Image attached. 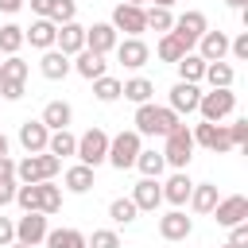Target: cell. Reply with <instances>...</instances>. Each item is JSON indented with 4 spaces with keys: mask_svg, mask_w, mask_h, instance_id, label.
<instances>
[{
    "mask_svg": "<svg viewBox=\"0 0 248 248\" xmlns=\"http://www.w3.org/2000/svg\"><path fill=\"white\" fill-rule=\"evenodd\" d=\"M136 128V136H167L174 124H178V112H170L167 105H155V101H147V105H136V120H132Z\"/></svg>",
    "mask_w": 248,
    "mask_h": 248,
    "instance_id": "6da1fadb",
    "label": "cell"
},
{
    "mask_svg": "<svg viewBox=\"0 0 248 248\" xmlns=\"http://www.w3.org/2000/svg\"><path fill=\"white\" fill-rule=\"evenodd\" d=\"M62 170V159H54L50 151H39V155H27L16 163V182L19 186H31V182H54V174Z\"/></svg>",
    "mask_w": 248,
    "mask_h": 248,
    "instance_id": "7a4b0ae2",
    "label": "cell"
},
{
    "mask_svg": "<svg viewBox=\"0 0 248 248\" xmlns=\"http://www.w3.org/2000/svg\"><path fill=\"white\" fill-rule=\"evenodd\" d=\"M163 140H167V143H163V159H167V167L186 170V167H190V159H194V136H190V128L178 120Z\"/></svg>",
    "mask_w": 248,
    "mask_h": 248,
    "instance_id": "3957f363",
    "label": "cell"
},
{
    "mask_svg": "<svg viewBox=\"0 0 248 248\" xmlns=\"http://www.w3.org/2000/svg\"><path fill=\"white\" fill-rule=\"evenodd\" d=\"M143 151V143H140V136L136 132H116V136H108V155H105V163H112L116 170H128V167H136V155Z\"/></svg>",
    "mask_w": 248,
    "mask_h": 248,
    "instance_id": "277c9868",
    "label": "cell"
},
{
    "mask_svg": "<svg viewBox=\"0 0 248 248\" xmlns=\"http://www.w3.org/2000/svg\"><path fill=\"white\" fill-rule=\"evenodd\" d=\"M74 155L85 163V167H101L105 163V155H108V132L105 128H89V132H81L78 136V147H74Z\"/></svg>",
    "mask_w": 248,
    "mask_h": 248,
    "instance_id": "5b68a950",
    "label": "cell"
},
{
    "mask_svg": "<svg viewBox=\"0 0 248 248\" xmlns=\"http://www.w3.org/2000/svg\"><path fill=\"white\" fill-rule=\"evenodd\" d=\"M198 112H202V120L221 124L225 116H232V112H236V93H232V89H213V93H202Z\"/></svg>",
    "mask_w": 248,
    "mask_h": 248,
    "instance_id": "8992f818",
    "label": "cell"
},
{
    "mask_svg": "<svg viewBox=\"0 0 248 248\" xmlns=\"http://www.w3.org/2000/svg\"><path fill=\"white\" fill-rule=\"evenodd\" d=\"M190 136H194V147H205V151H213V155L232 151V140H229V128H225V124H209V120H202V124L190 128Z\"/></svg>",
    "mask_w": 248,
    "mask_h": 248,
    "instance_id": "52a82bcc",
    "label": "cell"
},
{
    "mask_svg": "<svg viewBox=\"0 0 248 248\" xmlns=\"http://www.w3.org/2000/svg\"><path fill=\"white\" fill-rule=\"evenodd\" d=\"M108 23H112V31H116V35L124 31L128 39H140V35L147 31L143 8H136V4H116V8H112V19H108Z\"/></svg>",
    "mask_w": 248,
    "mask_h": 248,
    "instance_id": "ba28073f",
    "label": "cell"
},
{
    "mask_svg": "<svg viewBox=\"0 0 248 248\" xmlns=\"http://www.w3.org/2000/svg\"><path fill=\"white\" fill-rule=\"evenodd\" d=\"M213 221H217L221 229H232V225L248 221V198H244V194L217 198V205H213Z\"/></svg>",
    "mask_w": 248,
    "mask_h": 248,
    "instance_id": "9c48e42d",
    "label": "cell"
},
{
    "mask_svg": "<svg viewBox=\"0 0 248 248\" xmlns=\"http://www.w3.org/2000/svg\"><path fill=\"white\" fill-rule=\"evenodd\" d=\"M205 31H209V23H205V16H202V12H182V16L174 19V27H170V35H174L186 50H190Z\"/></svg>",
    "mask_w": 248,
    "mask_h": 248,
    "instance_id": "30bf717a",
    "label": "cell"
},
{
    "mask_svg": "<svg viewBox=\"0 0 248 248\" xmlns=\"http://www.w3.org/2000/svg\"><path fill=\"white\" fill-rule=\"evenodd\" d=\"M46 213H23L19 221H16V244H27V248H35V244H43L46 240Z\"/></svg>",
    "mask_w": 248,
    "mask_h": 248,
    "instance_id": "8fae6325",
    "label": "cell"
},
{
    "mask_svg": "<svg viewBox=\"0 0 248 248\" xmlns=\"http://www.w3.org/2000/svg\"><path fill=\"white\" fill-rule=\"evenodd\" d=\"M132 202H136L140 213H155V209L163 205V186H159V178H140V182L132 186Z\"/></svg>",
    "mask_w": 248,
    "mask_h": 248,
    "instance_id": "7c38bea8",
    "label": "cell"
},
{
    "mask_svg": "<svg viewBox=\"0 0 248 248\" xmlns=\"http://www.w3.org/2000/svg\"><path fill=\"white\" fill-rule=\"evenodd\" d=\"M54 50H62L66 58H74L78 50H85V27H81L78 19L62 23V27H58V35H54Z\"/></svg>",
    "mask_w": 248,
    "mask_h": 248,
    "instance_id": "4fadbf2b",
    "label": "cell"
},
{
    "mask_svg": "<svg viewBox=\"0 0 248 248\" xmlns=\"http://www.w3.org/2000/svg\"><path fill=\"white\" fill-rule=\"evenodd\" d=\"M190 232H194V221H190L182 209H170V213L159 217V236H163V240L174 244V240H186Z\"/></svg>",
    "mask_w": 248,
    "mask_h": 248,
    "instance_id": "5bb4252c",
    "label": "cell"
},
{
    "mask_svg": "<svg viewBox=\"0 0 248 248\" xmlns=\"http://www.w3.org/2000/svg\"><path fill=\"white\" fill-rule=\"evenodd\" d=\"M147 58H151V46H147L143 39H120V43H116V62H124L128 70L147 66Z\"/></svg>",
    "mask_w": 248,
    "mask_h": 248,
    "instance_id": "9a60e30c",
    "label": "cell"
},
{
    "mask_svg": "<svg viewBox=\"0 0 248 248\" xmlns=\"http://www.w3.org/2000/svg\"><path fill=\"white\" fill-rule=\"evenodd\" d=\"M116 31H112V23H93V27H85V50H93V54H108V50H116Z\"/></svg>",
    "mask_w": 248,
    "mask_h": 248,
    "instance_id": "2e32d148",
    "label": "cell"
},
{
    "mask_svg": "<svg viewBox=\"0 0 248 248\" xmlns=\"http://www.w3.org/2000/svg\"><path fill=\"white\" fill-rule=\"evenodd\" d=\"M225 54H229V35L225 31H205L198 39V58L202 62H225Z\"/></svg>",
    "mask_w": 248,
    "mask_h": 248,
    "instance_id": "e0dca14e",
    "label": "cell"
},
{
    "mask_svg": "<svg viewBox=\"0 0 248 248\" xmlns=\"http://www.w3.org/2000/svg\"><path fill=\"white\" fill-rule=\"evenodd\" d=\"M198 101H202V89L190 85V81H178V85L170 89V105H167V108L182 116V112H198Z\"/></svg>",
    "mask_w": 248,
    "mask_h": 248,
    "instance_id": "ac0fdd59",
    "label": "cell"
},
{
    "mask_svg": "<svg viewBox=\"0 0 248 248\" xmlns=\"http://www.w3.org/2000/svg\"><path fill=\"white\" fill-rule=\"evenodd\" d=\"M46 140H50V132L43 128V120H23V124H19V143H23L27 155L46 151Z\"/></svg>",
    "mask_w": 248,
    "mask_h": 248,
    "instance_id": "d6986e66",
    "label": "cell"
},
{
    "mask_svg": "<svg viewBox=\"0 0 248 248\" xmlns=\"http://www.w3.org/2000/svg\"><path fill=\"white\" fill-rule=\"evenodd\" d=\"M190 190H194L190 174H186V170H174V174L163 182V202H170V205L178 209V205H186V202H190Z\"/></svg>",
    "mask_w": 248,
    "mask_h": 248,
    "instance_id": "ffe728a7",
    "label": "cell"
},
{
    "mask_svg": "<svg viewBox=\"0 0 248 248\" xmlns=\"http://www.w3.org/2000/svg\"><path fill=\"white\" fill-rule=\"evenodd\" d=\"M39 70H43V78H46V81H62V78L74 70V62H70L62 50H54V46H50V50H43V58H39Z\"/></svg>",
    "mask_w": 248,
    "mask_h": 248,
    "instance_id": "44dd1931",
    "label": "cell"
},
{
    "mask_svg": "<svg viewBox=\"0 0 248 248\" xmlns=\"http://www.w3.org/2000/svg\"><path fill=\"white\" fill-rule=\"evenodd\" d=\"M70 62H74V70H78L85 81H97V78H105V70H108L105 54H93V50H78Z\"/></svg>",
    "mask_w": 248,
    "mask_h": 248,
    "instance_id": "7402d4cb",
    "label": "cell"
},
{
    "mask_svg": "<svg viewBox=\"0 0 248 248\" xmlns=\"http://www.w3.org/2000/svg\"><path fill=\"white\" fill-rule=\"evenodd\" d=\"M54 35H58V27L50 19H35L31 27H23V43H31L35 50H50L54 46Z\"/></svg>",
    "mask_w": 248,
    "mask_h": 248,
    "instance_id": "603a6c76",
    "label": "cell"
},
{
    "mask_svg": "<svg viewBox=\"0 0 248 248\" xmlns=\"http://www.w3.org/2000/svg\"><path fill=\"white\" fill-rule=\"evenodd\" d=\"M43 128L46 132H62V128H70V120H74V108L66 105V101H46V108H43Z\"/></svg>",
    "mask_w": 248,
    "mask_h": 248,
    "instance_id": "cb8c5ba5",
    "label": "cell"
},
{
    "mask_svg": "<svg viewBox=\"0 0 248 248\" xmlns=\"http://www.w3.org/2000/svg\"><path fill=\"white\" fill-rule=\"evenodd\" d=\"M62 182H66V190H70V194H89V190L97 186V178H93V167H85V163L70 167Z\"/></svg>",
    "mask_w": 248,
    "mask_h": 248,
    "instance_id": "d4e9b609",
    "label": "cell"
},
{
    "mask_svg": "<svg viewBox=\"0 0 248 248\" xmlns=\"http://www.w3.org/2000/svg\"><path fill=\"white\" fill-rule=\"evenodd\" d=\"M217 186L213 182H194V190H190V209L194 213H213V205H217Z\"/></svg>",
    "mask_w": 248,
    "mask_h": 248,
    "instance_id": "484cf974",
    "label": "cell"
},
{
    "mask_svg": "<svg viewBox=\"0 0 248 248\" xmlns=\"http://www.w3.org/2000/svg\"><path fill=\"white\" fill-rule=\"evenodd\" d=\"M120 97H128L132 105H147L155 97V85L147 78H128V81H120Z\"/></svg>",
    "mask_w": 248,
    "mask_h": 248,
    "instance_id": "4316f807",
    "label": "cell"
},
{
    "mask_svg": "<svg viewBox=\"0 0 248 248\" xmlns=\"http://www.w3.org/2000/svg\"><path fill=\"white\" fill-rule=\"evenodd\" d=\"M174 66H178V81H190V85H198V81L205 78V62H202L194 50H190V54H182Z\"/></svg>",
    "mask_w": 248,
    "mask_h": 248,
    "instance_id": "83f0119b",
    "label": "cell"
},
{
    "mask_svg": "<svg viewBox=\"0 0 248 248\" xmlns=\"http://www.w3.org/2000/svg\"><path fill=\"white\" fill-rule=\"evenodd\" d=\"M205 81H209L213 89H232L236 70H232L229 62H205Z\"/></svg>",
    "mask_w": 248,
    "mask_h": 248,
    "instance_id": "f1b7e54d",
    "label": "cell"
},
{
    "mask_svg": "<svg viewBox=\"0 0 248 248\" xmlns=\"http://www.w3.org/2000/svg\"><path fill=\"white\" fill-rule=\"evenodd\" d=\"M74 147H78V136H74L70 128H62V132H50V140H46V151H50L54 159H66V155H74Z\"/></svg>",
    "mask_w": 248,
    "mask_h": 248,
    "instance_id": "f546056e",
    "label": "cell"
},
{
    "mask_svg": "<svg viewBox=\"0 0 248 248\" xmlns=\"http://www.w3.org/2000/svg\"><path fill=\"white\" fill-rule=\"evenodd\" d=\"M136 167H140L143 178H159V174L167 170V159H163V151L151 147V151H140V155H136Z\"/></svg>",
    "mask_w": 248,
    "mask_h": 248,
    "instance_id": "4dcf8cb0",
    "label": "cell"
},
{
    "mask_svg": "<svg viewBox=\"0 0 248 248\" xmlns=\"http://www.w3.org/2000/svg\"><path fill=\"white\" fill-rule=\"evenodd\" d=\"M19 46H23V27L19 23H0V54L12 58V54H19Z\"/></svg>",
    "mask_w": 248,
    "mask_h": 248,
    "instance_id": "1f68e13d",
    "label": "cell"
},
{
    "mask_svg": "<svg viewBox=\"0 0 248 248\" xmlns=\"http://www.w3.org/2000/svg\"><path fill=\"white\" fill-rule=\"evenodd\" d=\"M62 209V186H54V182H39V213H58Z\"/></svg>",
    "mask_w": 248,
    "mask_h": 248,
    "instance_id": "d6a6232c",
    "label": "cell"
},
{
    "mask_svg": "<svg viewBox=\"0 0 248 248\" xmlns=\"http://www.w3.org/2000/svg\"><path fill=\"white\" fill-rule=\"evenodd\" d=\"M108 217H112V225H132L140 217V209H136L132 198H112L108 202Z\"/></svg>",
    "mask_w": 248,
    "mask_h": 248,
    "instance_id": "836d02e7",
    "label": "cell"
},
{
    "mask_svg": "<svg viewBox=\"0 0 248 248\" xmlns=\"http://www.w3.org/2000/svg\"><path fill=\"white\" fill-rule=\"evenodd\" d=\"M46 248H85V236L78 229H50L46 232Z\"/></svg>",
    "mask_w": 248,
    "mask_h": 248,
    "instance_id": "e575fe53",
    "label": "cell"
},
{
    "mask_svg": "<svg viewBox=\"0 0 248 248\" xmlns=\"http://www.w3.org/2000/svg\"><path fill=\"white\" fill-rule=\"evenodd\" d=\"M155 54H159L163 62H178V58H182V54H190V50H186V46H182V43H178L170 31H167V35H159V43H155Z\"/></svg>",
    "mask_w": 248,
    "mask_h": 248,
    "instance_id": "d590c367",
    "label": "cell"
},
{
    "mask_svg": "<svg viewBox=\"0 0 248 248\" xmlns=\"http://www.w3.org/2000/svg\"><path fill=\"white\" fill-rule=\"evenodd\" d=\"M27 62L19 58V54H12V58H0V81H27Z\"/></svg>",
    "mask_w": 248,
    "mask_h": 248,
    "instance_id": "8d00e7d4",
    "label": "cell"
},
{
    "mask_svg": "<svg viewBox=\"0 0 248 248\" xmlns=\"http://www.w3.org/2000/svg\"><path fill=\"white\" fill-rule=\"evenodd\" d=\"M143 19H147V31H159V35H167L174 27V16L167 8H143Z\"/></svg>",
    "mask_w": 248,
    "mask_h": 248,
    "instance_id": "74e56055",
    "label": "cell"
},
{
    "mask_svg": "<svg viewBox=\"0 0 248 248\" xmlns=\"http://www.w3.org/2000/svg\"><path fill=\"white\" fill-rule=\"evenodd\" d=\"M93 97H97V101H105V105H112V101L120 97V78H112V74L97 78V81H93Z\"/></svg>",
    "mask_w": 248,
    "mask_h": 248,
    "instance_id": "f35d334b",
    "label": "cell"
},
{
    "mask_svg": "<svg viewBox=\"0 0 248 248\" xmlns=\"http://www.w3.org/2000/svg\"><path fill=\"white\" fill-rule=\"evenodd\" d=\"M74 16H78V4H74V0H54V8H50L46 19H50L54 27H62V23H70Z\"/></svg>",
    "mask_w": 248,
    "mask_h": 248,
    "instance_id": "ab89813d",
    "label": "cell"
},
{
    "mask_svg": "<svg viewBox=\"0 0 248 248\" xmlns=\"http://www.w3.org/2000/svg\"><path fill=\"white\" fill-rule=\"evenodd\" d=\"M85 248H120V236L112 229H97L93 236H85Z\"/></svg>",
    "mask_w": 248,
    "mask_h": 248,
    "instance_id": "60d3db41",
    "label": "cell"
},
{
    "mask_svg": "<svg viewBox=\"0 0 248 248\" xmlns=\"http://www.w3.org/2000/svg\"><path fill=\"white\" fill-rule=\"evenodd\" d=\"M225 128H229L232 147H244V143H248V120H232V124H225Z\"/></svg>",
    "mask_w": 248,
    "mask_h": 248,
    "instance_id": "b9f144b4",
    "label": "cell"
},
{
    "mask_svg": "<svg viewBox=\"0 0 248 248\" xmlns=\"http://www.w3.org/2000/svg\"><path fill=\"white\" fill-rule=\"evenodd\" d=\"M229 54H232L236 62H244V58H248V31H240L236 39H229Z\"/></svg>",
    "mask_w": 248,
    "mask_h": 248,
    "instance_id": "7bdbcfd3",
    "label": "cell"
},
{
    "mask_svg": "<svg viewBox=\"0 0 248 248\" xmlns=\"http://www.w3.org/2000/svg\"><path fill=\"white\" fill-rule=\"evenodd\" d=\"M229 248H248V221L229 229Z\"/></svg>",
    "mask_w": 248,
    "mask_h": 248,
    "instance_id": "ee69618b",
    "label": "cell"
},
{
    "mask_svg": "<svg viewBox=\"0 0 248 248\" xmlns=\"http://www.w3.org/2000/svg\"><path fill=\"white\" fill-rule=\"evenodd\" d=\"M27 89H23V81H0V97L4 101H19Z\"/></svg>",
    "mask_w": 248,
    "mask_h": 248,
    "instance_id": "f6af8a7d",
    "label": "cell"
},
{
    "mask_svg": "<svg viewBox=\"0 0 248 248\" xmlns=\"http://www.w3.org/2000/svg\"><path fill=\"white\" fill-rule=\"evenodd\" d=\"M16 186H19V182H16V178H0V209H4V205H12V202H16Z\"/></svg>",
    "mask_w": 248,
    "mask_h": 248,
    "instance_id": "bcb514c9",
    "label": "cell"
},
{
    "mask_svg": "<svg viewBox=\"0 0 248 248\" xmlns=\"http://www.w3.org/2000/svg\"><path fill=\"white\" fill-rule=\"evenodd\" d=\"M0 244H16V221L0 217Z\"/></svg>",
    "mask_w": 248,
    "mask_h": 248,
    "instance_id": "7dc6e473",
    "label": "cell"
},
{
    "mask_svg": "<svg viewBox=\"0 0 248 248\" xmlns=\"http://www.w3.org/2000/svg\"><path fill=\"white\" fill-rule=\"evenodd\" d=\"M50 8H54V0H31V12H35L39 19H46V16H50Z\"/></svg>",
    "mask_w": 248,
    "mask_h": 248,
    "instance_id": "c3c4849f",
    "label": "cell"
},
{
    "mask_svg": "<svg viewBox=\"0 0 248 248\" xmlns=\"http://www.w3.org/2000/svg\"><path fill=\"white\" fill-rule=\"evenodd\" d=\"M0 178H16V163H12V155H0Z\"/></svg>",
    "mask_w": 248,
    "mask_h": 248,
    "instance_id": "681fc988",
    "label": "cell"
},
{
    "mask_svg": "<svg viewBox=\"0 0 248 248\" xmlns=\"http://www.w3.org/2000/svg\"><path fill=\"white\" fill-rule=\"evenodd\" d=\"M23 8V0H0V12H8V16H16Z\"/></svg>",
    "mask_w": 248,
    "mask_h": 248,
    "instance_id": "f907efd6",
    "label": "cell"
},
{
    "mask_svg": "<svg viewBox=\"0 0 248 248\" xmlns=\"http://www.w3.org/2000/svg\"><path fill=\"white\" fill-rule=\"evenodd\" d=\"M225 4H229L232 12H244V8H248V0H225Z\"/></svg>",
    "mask_w": 248,
    "mask_h": 248,
    "instance_id": "816d5d0a",
    "label": "cell"
},
{
    "mask_svg": "<svg viewBox=\"0 0 248 248\" xmlns=\"http://www.w3.org/2000/svg\"><path fill=\"white\" fill-rule=\"evenodd\" d=\"M151 8H167V12H170V8H174V0H151Z\"/></svg>",
    "mask_w": 248,
    "mask_h": 248,
    "instance_id": "f5cc1de1",
    "label": "cell"
},
{
    "mask_svg": "<svg viewBox=\"0 0 248 248\" xmlns=\"http://www.w3.org/2000/svg\"><path fill=\"white\" fill-rule=\"evenodd\" d=\"M0 155H8V136L0 132Z\"/></svg>",
    "mask_w": 248,
    "mask_h": 248,
    "instance_id": "db71d44e",
    "label": "cell"
},
{
    "mask_svg": "<svg viewBox=\"0 0 248 248\" xmlns=\"http://www.w3.org/2000/svg\"><path fill=\"white\" fill-rule=\"evenodd\" d=\"M120 4H136V8H143V0H120Z\"/></svg>",
    "mask_w": 248,
    "mask_h": 248,
    "instance_id": "11a10c76",
    "label": "cell"
},
{
    "mask_svg": "<svg viewBox=\"0 0 248 248\" xmlns=\"http://www.w3.org/2000/svg\"><path fill=\"white\" fill-rule=\"evenodd\" d=\"M12 248H27V244H12Z\"/></svg>",
    "mask_w": 248,
    "mask_h": 248,
    "instance_id": "9f6ffc18",
    "label": "cell"
},
{
    "mask_svg": "<svg viewBox=\"0 0 248 248\" xmlns=\"http://www.w3.org/2000/svg\"><path fill=\"white\" fill-rule=\"evenodd\" d=\"M225 248H229V244H225Z\"/></svg>",
    "mask_w": 248,
    "mask_h": 248,
    "instance_id": "6f0895ef",
    "label": "cell"
}]
</instances>
